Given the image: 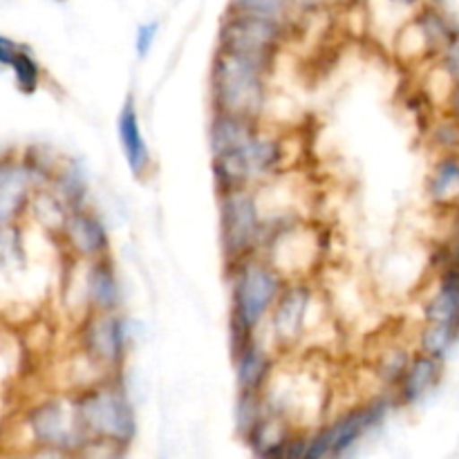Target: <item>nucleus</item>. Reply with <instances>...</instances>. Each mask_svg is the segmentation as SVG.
Instances as JSON below:
<instances>
[{
  "label": "nucleus",
  "instance_id": "21",
  "mask_svg": "<svg viewBox=\"0 0 459 459\" xmlns=\"http://www.w3.org/2000/svg\"><path fill=\"white\" fill-rule=\"evenodd\" d=\"M48 188L63 202L67 211L88 204V178L74 161H58L56 170L49 178Z\"/></svg>",
  "mask_w": 459,
  "mask_h": 459
},
{
  "label": "nucleus",
  "instance_id": "14",
  "mask_svg": "<svg viewBox=\"0 0 459 459\" xmlns=\"http://www.w3.org/2000/svg\"><path fill=\"white\" fill-rule=\"evenodd\" d=\"M238 393H263L278 368V354L263 334L231 348Z\"/></svg>",
  "mask_w": 459,
  "mask_h": 459
},
{
  "label": "nucleus",
  "instance_id": "13",
  "mask_svg": "<svg viewBox=\"0 0 459 459\" xmlns=\"http://www.w3.org/2000/svg\"><path fill=\"white\" fill-rule=\"evenodd\" d=\"M54 240L63 247L67 258L79 260V263L110 255V233H108L106 222L88 204L67 211Z\"/></svg>",
  "mask_w": 459,
  "mask_h": 459
},
{
  "label": "nucleus",
  "instance_id": "7",
  "mask_svg": "<svg viewBox=\"0 0 459 459\" xmlns=\"http://www.w3.org/2000/svg\"><path fill=\"white\" fill-rule=\"evenodd\" d=\"M394 397H375L366 403L350 408L348 412L336 417L323 429L314 430L307 435V448H305V459H339L345 453L352 451L370 430H375L381 421L388 417L393 408Z\"/></svg>",
  "mask_w": 459,
  "mask_h": 459
},
{
  "label": "nucleus",
  "instance_id": "19",
  "mask_svg": "<svg viewBox=\"0 0 459 459\" xmlns=\"http://www.w3.org/2000/svg\"><path fill=\"white\" fill-rule=\"evenodd\" d=\"M263 119L242 115H229V112H211L209 121V151L211 157L222 155L249 142L260 133Z\"/></svg>",
  "mask_w": 459,
  "mask_h": 459
},
{
  "label": "nucleus",
  "instance_id": "33",
  "mask_svg": "<svg viewBox=\"0 0 459 459\" xmlns=\"http://www.w3.org/2000/svg\"><path fill=\"white\" fill-rule=\"evenodd\" d=\"M291 7L296 9V13L300 12H316V9L327 7V4L336 3V0H290Z\"/></svg>",
  "mask_w": 459,
  "mask_h": 459
},
{
  "label": "nucleus",
  "instance_id": "24",
  "mask_svg": "<svg viewBox=\"0 0 459 459\" xmlns=\"http://www.w3.org/2000/svg\"><path fill=\"white\" fill-rule=\"evenodd\" d=\"M227 12L267 18V21L282 22L287 27H291L296 16V9L291 7L290 0H229Z\"/></svg>",
  "mask_w": 459,
  "mask_h": 459
},
{
  "label": "nucleus",
  "instance_id": "2",
  "mask_svg": "<svg viewBox=\"0 0 459 459\" xmlns=\"http://www.w3.org/2000/svg\"><path fill=\"white\" fill-rule=\"evenodd\" d=\"M272 65L242 54L215 49L209 72L211 110L263 119Z\"/></svg>",
  "mask_w": 459,
  "mask_h": 459
},
{
  "label": "nucleus",
  "instance_id": "10",
  "mask_svg": "<svg viewBox=\"0 0 459 459\" xmlns=\"http://www.w3.org/2000/svg\"><path fill=\"white\" fill-rule=\"evenodd\" d=\"M25 426L34 446L58 448L76 455L79 448L88 442L76 415L74 394H56L34 403L27 411Z\"/></svg>",
  "mask_w": 459,
  "mask_h": 459
},
{
  "label": "nucleus",
  "instance_id": "26",
  "mask_svg": "<svg viewBox=\"0 0 459 459\" xmlns=\"http://www.w3.org/2000/svg\"><path fill=\"white\" fill-rule=\"evenodd\" d=\"M267 402H264L263 393H238V406H236V424L238 433L245 437L251 429L260 421V417L267 412Z\"/></svg>",
  "mask_w": 459,
  "mask_h": 459
},
{
  "label": "nucleus",
  "instance_id": "23",
  "mask_svg": "<svg viewBox=\"0 0 459 459\" xmlns=\"http://www.w3.org/2000/svg\"><path fill=\"white\" fill-rule=\"evenodd\" d=\"M459 341V330L448 325H435V323H424L417 334V352L430 354V357L446 361L448 354Z\"/></svg>",
  "mask_w": 459,
  "mask_h": 459
},
{
  "label": "nucleus",
  "instance_id": "27",
  "mask_svg": "<svg viewBox=\"0 0 459 459\" xmlns=\"http://www.w3.org/2000/svg\"><path fill=\"white\" fill-rule=\"evenodd\" d=\"M430 142H433V146L439 152L459 151V121L453 119V117H446L439 124H435L433 139Z\"/></svg>",
  "mask_w": 459,
  "mask_h": 459
},
{
  "label": "nucleus",
  "instance_id": "30",
  "mask_svg": "<svg viewBox=\"0 0 459 459\" xmlns=\"http://www.w3.org/2000/svg\"><path fill=\"white\" fill-rule=\"evenodd\" d=\"M439 65L451 74L453 81H459V40H455V43L439 56Z\"/></svg>",
  "mask_w": 459,
  "mask_h": 459
},
{
  "label": "nucleus",
  "instance_id": "15",
  "mask_svg": "<svg viewBox=\"0 0 459 459\" xmlns=\"http://www.w3.org/2000/svg\"><path fill=\"white\" fill-rule=\"evenodd\" d=\"M117 139H119V148L133 178H148V173L152 170V152L146 137H143L142 119H139V110L133 97L126 99L119 115H117Z\"/></svg>",
  "mask_w": 459,
  "mask_h": 459
},
{
  "label": "nucleus",
  "instance_id": "25",
  "mask_svg": "<svg viewBox=\"0 0 459 459\" xmlns=\"http://www.w3.org/2000/svg\"><path fill=\"white\" fill-rule=\"evenodd\" d=\"M411 357L412 352L408 348H403V345H390L388 350H384L379 354V359L375 363L377 379L388 390H394L399 379L403 377V372H406L408 363H411Z\"/></svg>",
  "mask_w": 459,
  "mask_h": 459
},
{
  "label": "nucleus",
  "instance_id": "32",
  "mask_svg": "<svg viewBox=\"0 0 459 459\" xmlns=\"http://www.w3.org/2000/svg\"><path fill=\"white\" fill-rule=\"evenodd\" d=\"M12 363H16V354H13L12 345H7V341L0 339V379L9 375Z\"/></svg>",
  "mask_w": 459,
  "mask_h": 459
},
{
  "label": "nucleus",
  "instance_id": "29",
  "mask_svg": "<svg viewBox=\"0 0 459 459\" xmlns=\"http://www.w3.org/2000/svg\"><path fill=\"white\" fill-rule=\"evenodd\" d=\"M22 48H25V43L12 39V36L0 34V70H9V65H12V61Z\"/></svg>",
  "mask_w": 459,
  "mask_h": 459
},
{
  "label": "nucleus",
  "instance_id": "3",
  "mask_svg": "<svg viewBox=\"0 0 459 459\" xmlns=\"http://www.w3.org/2000/svg\"><path fill=\"white\" fill-rule=\"evenodd\" d=\"M287 157L290 152H287L285 137L263 126L260 133L247 143L211 157L215 191L224 193L263 186L285 173Z\"/></svg>",
  "mask_w": 459,
  "mask_h": 459
},
{
  "label": "nucleus",
  "instance_id": "12",
  "mask_svg": "<svg viewBox=\"0 0 459 459\" xmlns=\"http://www.w3.org/2000/svg\"><path fill=\"white\" fill-rule=\"evenodd\" d=\"M79 281L67 278V290H76V303L81 307V316L90 312H119L121 309V281L112 255L79 263Z\"/></svg>",
  "mask_w": 459,
  "mask_h": 459
},
{
  "label": "nucleus",
  "instance_id": "1",
  "mask_svg": "<svg viewBox=\"0 0 459 459\" xmlns=\"http://www.w3.org/2000/svg\"><path fill=\"white\" fill-rule=\"evenodd\" d=\"M229 282V334L231 348L263 332L273 303L281 296L287 278L263 255L227 264Z\"/></svg>",
  "mask_w": 459,
  "mask_h": 459
},
{
  "label": "nucleus",
  "instance_id": "28",
  "mask_svg": "<svg viewBox=\"0 0 459 459\" xmlns=\"http://www.w3.org/2000/svg\"><path fill=\"white\" fill-rule=\"evenodd\" d=\"M157 36H160V22L157 21L142 22L137 27V34H134V52H137L139 58H146L151 54Z\"/></svg>",
  "mask_w": 459,
  "mask_h": 459
},
{
  "label": "nucleus",
  "instance_id": "22",
  "mask_svg": "<svg viewBox=\"0 0 459 459\" xmlns=\"http://www.w3.org/2000/svg\"><path fill=\"white\" fill-rule=\"evenodd\" d=\"M9 72H12L13 85L21 94H34L39 92L40 85L45 81V70L40 65V61L36 58V54L31 52L30 45L18 52V56L13 58L12 65H9Z\"/></svg>",
  "mask_w": 459,
  "mask_h": 459
},
{
  "label": "nucleus",
  "instance_id": "11",
  "mask_svg": "<svg viewBox=\"0 0 459 459\" xmlns=\"http://www.w3.org/2000/svg\"><path fill=\"white\" fill-rule=\"evenodd\" d=\"M45 170L30 155H0V229L12 227L25 215L34 191L48 184Z\"/></svg>",
  "mask_w": 459,
  "mask_h": 459
},
{
  "label": "nucleus",
  "instance_id": "31",
  "mask_svg": "<svg viewBox=\"0 0 459 459\" xmlns=\"http://www.w3.org/2000/svg\"><path fill=\"white\" fill-rule=\"evenodd\" d=\"M21 459H74L72 453L58 451V448H49V446H34L31 451L22 453Z\"/></svg>",
  "mask_w": 459,
  "mask_h": 459
},
{
  "label": "nucleus",
  "instance_id": "5",
  "mask_svg": "<svg viewBox=\"0 0 459 459\" xmlns=\"http://www.w3.org/2000/svg\"><path fill=\"white\" fill-rule=\"evenodd\" d=\"M220 249L224 264L260 254L264 215L258 188H236L218 193Z\"/></svg>",
  "mask_w": 459,
  "mask_h": 459
},
{
  "label": "nucleus",
  "instance_id": "36",
  "mask_svg": "<svg viewBox=\"0 0 459 459\" xmlns=\"http://www.w3.org/2000/svg\"><path fill=\"white\" fill-rule=\"evenodd\" d=\"M429 3H435V4H439V3H444V0H429Z\"/></svg>",
  "mask_w": 459,
  "mask_h": 459
},
{
  "label": "nucleus",
  "instance_id": "20",
  "mask_svg": "<svg viewBox=\"0 0 459 459\" xmlns=\"http://www.w3.org/2000/svg\"><path fill=\"white\" fill-rule=\"evenodd\" d=\"M412 18H415V22L420 25L433 58L442 56L455 40H459V27L455 25V21H453L451 16H446V12L439 9V4H420V7H417V13Z\"/></svg>",
  "mask_w": 459,
  "mask_h": 459
},
{
  "label": "nucleus",
  "instance_id": "34",
  "mask_svg": "<svg viewBox=\"0 0 459 459\" xmlns=\"http://www.w3.org/2000/svg\"><path fill=\"white\" fill-rule=\"evenodd\" d=\"M446 110H448V117H453V119L459 121V81L453 83L451 92H448Z\"/></svg>",
  "mask_w": 459,
  "mask_h": 459
},
{
  "label": "nucleus",
  "instance_id": "17",
  "mask_svg": "<svg viewBox=\"0 0 459 459\" xmlns=\"http://www.w3.org/2000/svg\"><path fill=\"white\" fill-rule=\"evenodd\" d=\"M424 323L459 330V267H439L433 291L424 300Z\"/></svg>",
  "mask_w": 459,
  "mask_h": 459
},
{
  "label": "nucleus",
  "instance_id": "6",
  "mask_svg": "<svg viewBox=\"0 0 459 459\" xmlns=\"http://www.w3.org/2000/svg\"><path fill=\"white\" fill-rule=\"evenodd\" d=\"M316 312L318 299L312 282L307 278L287 281L263 325L267 336L264 341L276 350V354L291 352L307 339L312 327L316 325L314 318Z\"/></svg>",
  "mask_w": 459,
  "mask_h": 459
},
{
  "label": "nucleus",
  "instance_id": "35",
  "mask_svg": "<svg viewBox=\"0 0 459 459\" xmlns=\"http://www.w3.org/2000/svg\"><path fill=\"white\" fill-rule=\"evenodd\" d=\"M390 4H394V7H403V9H415L420 7L421 0H388Z\"/></svg>",
  "mask_w": 459,
  "mask_h": 459
},
{
  "label": "nucleus",
  "instance_id": "8",
  "mask_svg": "<svg viewBox=\"0 0 459 459\" xmlns=\"http://www.w3.org/2000/svg\"><path fill=\"white\" fill-rule=\"evenodd\" d=\"M130 341V323L121 312H90L76 323V350L108 377L121 372Z\"/></svg>",
  "mask_w": 459,
  "mask_h": 459
},
{
  "label": "nucleus",
  "instance_id": "18",
  "mask_svg": "<svg viewBox=\"0 0 459 459\" xmlns=\"http://www.w3.org/2000/svg\"><path fill=\"white\" fill-rule=\"evenodd\" d=\"M426 197L435 209H459V151L439 152L426 175Z\"/></svg>",
  "mask_w": 459,
  "mask_h": 459
},
{
  "label": "nucleus",
  "instance_id": "9",
  "mask_svg": "<svg viewBox=\"0 0 459 459\" xmlns=\"http://www.w3.org/2000/svg\"><path fill=\"white\" fill-rule=\"evenodd\" d=\"M291 27L267 18L249 16V13L227 12L220 22L218 48L224 52L242 54L273 67V61L285 48Z\"/></svg>",
  "mask_w": 459,
  "mask_h": 459
},
{
  "label": "nucleus",
  "instance_id": "16",
  "mask_svg": "<svg viewBox=\"0 0 459 459\" xmlns=\"http://www.w3.org/2000/svg\"><path fill=\"white\" fill-rule=\"evenodd\" d=\"M444 377V361L424 352H412L406 372L393 390L394 402L402 406H415L426 394L433 393Z\"/></svg>",
  "mask_w": 459,
  "mask_h": 459
},
{
  "label": "nucleus",
  "instance_id": "4",
  "mask_svg": "<svg viewBox=\"0 0 459 459\" xmlns=\"http://www.w3.org/2000/svg\"><path fill=\"white\" fill-rule=\"evenodd\" d=\"M74 394L85 437L126 448L137 435V417L119 375L106 377Z\"/></svg>",
  "mask_w": 459,
  "mask_h": 459
}]
</instances>
